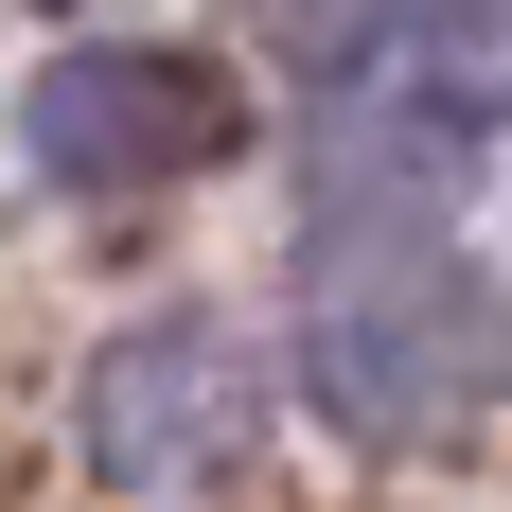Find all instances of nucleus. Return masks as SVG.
I'll return each mask as SVG.
<instances>
[{"label": "nucleus", "mask_w": 512, "mask_h": 512, "mask_svg": "<svg viewBox=\"0 0 512 512\" xmlns=\"http://www.w3.org/2000/svg\"><path fill=\"white\" fill-rule=\"evenodd\" d=\"M301 389L354 442H424V424H460L495 389V301H477V265L424 230V212H336L301 265Z\"/></svg>", "instance_id": "obj_1"}, {"label": "nucleus", "mask_w": 512, "mask_h": 512, "mask_svg": "<svg viewBox=\"0 0 512 512\" xmlns=\"http://www.w3.org/2000/svg\"><path fill=\"white\" fill-rule=\"evenodd\" d=\"M106 495H230L265 442V371L230 318H142V336H106L89 354V407H71Z\"/></svg>", "instance_id": "obj_2"}, {"label": "nucleus", "mask_w": 512, "mask_h": 512, "mask_svg": "<svg viewBox=\"0 0 512 512\" xmlns=\"http://www.w3.org/2000/svg\"><path fill=\"white\" fill-rule=\"evenodd\" d=\"M36 159L71 177V195H177V177H212L230 159V71H195V53H53L36 71Z\"/></svg>", "instance_id": "obj_3"}, {"label": "nucleus", "mask_w": 512, "mask_h": 512, "mask_svg": "<svg viewBox=\"0 0 512 512\" xmlns=\"http://www.w3.org/2000/svg\"><path fill=\"white\" fill-rule=\"evenodd\" d=\"M265 36H283V53H371L389 0H265Z\"/></svg>", "instance_id": "obj_4"}, {"label": "nucleus", "mask_w": 512, "mask_h": 512, "mask_svg": "<svg viewBox=\"0 0 512 512\" xmlns=\"http://www.w3.org/2000/svg\"><path fill=\"white\" fill-rule=\"evenodd\" d=\"M495 371H512V336H495Z\"/></svg>", "instance_id": "obj_5"}]
</instances>
